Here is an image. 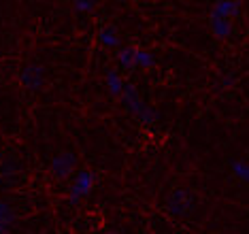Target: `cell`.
<instances>
[{"mask_svg": "<svg viewBox=\"0 0 249 234\" xmlns=\"http://www.w3.org/2000/svg\"><path fill=\"white\" fill-rule=\"evenodd\" d=\"M168 211L175 217H185L194 211V196L188 190H175L168 196Z\"/></svg>", "mask_w": 249, "mask_h": 234, "instance_id": "4", "label": "cell"}, {"mask_svg": "<svg viewBox=\"0 0 249 234\" xmlns=\"http://www.w3.org/2000/svg\"><path fill=\"white\" fill-rule=\"evenodd\" d=\"M134 49L137 47H130V45L117 49V64H120L124 71H132L134 68Z\"/></svg>", "mask_w": 249, "mask_h": 234, "instance_id": "11", "label": "cell"}, {"mask_svg": "<svg viewBox=\"0 0 249 234\" xmlns=\"http://www.w3.org/2000/svg\"><path fill=\"white\" fill-rule=\"evenodd\" d=\"M94 185H96V175L92 173V170H88V168L77 170V173L71 177L69 202L71 204H79L81 200H86L89 194H92Z\"/></svg>", "mask_w": 249, "mask_h": 234, "instance_id": "2", "label": "cell"}, {"mask_svg": "<svg viewBox=\"0 0 249 234\" xmlns=\"http://www.w3.org/2000/svg\"><path fill=\"white\" fill-rule=\"evenodd\" d=\"M209 28H211V32L215 34L217 38H228L232 30H234V26H232V19H226L222 15H209Z\"/></svg>", "mask_w": 249, "mask_h": 234, "instance_id": "6", "label": "cell"}, {"mask_svg": "<svg viewBox=\"0 0 249 234\" xmlns=\"http://www.w3.org/2000/svg\"><path fill=\"white\" fill-rule=\"evenodd\" d=\"M230 170L239 181L249 183V162L247 160H234V162L230 164Z\"/></svg>", "mask_w": 249, "mask_h": 234, "instance_id": "13", "label": "cell"}, {"mask_svg": "<svg viewBox=\"0 0 249 234\" xmlns=\"http://www.w3.org/2000/svg\"><path fill=\"white\" fill-rule=\"evenodd\" d=\"M49 170L55 179H71L77 173V153L75 151H60L49 162Z\"/></svg>", "mask_w": 249, "mask_h": 234, "instance_id": "3", "label": "cell"}, {"mask_svg": "<svg viewBox=\"0 0 249 234\" xmlns=\"http://www.w3.org/2000/svg\"><path fill=\"white\" fill-rule=\"evenodd\" d=\"M156 64V55L147 49H134V68H151Z\"/></svg>", "mask_w": 249, "mask_h": 234, "instance_id": "12", "label": "cell"}, {"mask_svg": "<svg viewBox=\"0 0 249 234\" xmlns=\"http://www.w3.org/2000/svg\"><path fill=\"white\" fill-rule=\"evenodd\" d=\"M109 234H115V232H109Z\"/></svg>", "mask_w": 249, "mask_h": 234, "instance_id": "15", "label": "cell"}, {"mask_svg": "<svg viewBox=\"0 0 249 234\" xmlns=\"http://www.w3.org/2000/svg\"><path fill=\"white\" fill-rule=\"evenodd\" d=\"M120 100H122L124 109L128 113H132L134 117H139L143 124H156L158 122V113L139 96L137 85H132V83L124 85V92L120 96Z\"/></svg>", "mask_w": 249, "mask_h": 234, "instance_id": "1", "label": "cell"}, {"mask_svg": "<svg viewBox=\"0 0 249 234\" xmlns=\"http://www.w3.org/2000/svg\"><path fill=\"white\" fill-rule=\"evenodd\" d=\"M98 43L107 49H120V43H122V36H120V30L115 26H103L98 32Z\"/></svg>", "mask_w": 249, "mask_h": 234, "instance_id": "8", "label": "cell"}, {"mask_svg": "<svg viewBox=\"0 0 249 234\" xmlns=\"http://www.w3.org/2000/svg\"><path fill=\"white\" fill-rule=\"evenodd\" d=\"M105 85H107V90H109V94H111V96L120 98L122 92H124V85H126V81H124L122 75H120L117 71L109 68V71L105 72Z\"/></svg>", "mask_w": 249, "mask_h": 234, "instance_id": "10", "label": "cell"}, {"mask_svg": "<svg viewBox=\"0 0 249 234\" xmlns=\"http://www.w3.org/2000/svg\"><path fill=\"white\" fill-rule=\"evenodd\" d=\"M15 224V209L4 198H0V234H9L11 226Z\"/></svg>", "mask_w": 249, "mask_h": 234, "instance_id": "9", "label": "cell"}, {"mask_svg": "<svg viewBox=\"0 0 249 234\" xmlns=\"http://www.w3.org/2000/svg\"><path fill=\"white\" fill-rule=\"evenodd\" d=\"M19 79H21V85H24L28 92H38L45 83V68L41 64H28L21 68Z\"/></svg>", "mask_w": 249, "mask_h": 234, "instance_id": "5", "label": "cell"}, {"mask_svg": "<svg viewBox=\"0 0 249 234\" xmlns=\"http://www.w3.org/2000/svg\"><path fill=\"white\" fill-rule=\"evenodd\" d=\"M72 9H75L77 13H92L96 9V2L94 0H75V2H72Z\"/></svg>", "mask_w": 249, "mask_h": 234, "instance_id": "14", "label": "cell"}, {"mask_svg": "<svg viewBox=\"0 0 249 234\" xmlns=\"http://www.w3.org/2000/svg\"><path fill=\"white\" fill-rule=\"evenodd\" d=\"M241 7L243 4L239 2V0H217V2L213 4L211 13L222 15V17H226V19H234V17L241 13Z\"/></svg>", "mask_w": 249, "mask_h": 234, "instance_id": "7", "label": "cell"}]
</instances>
